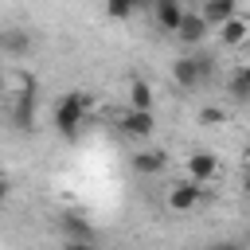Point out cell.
I'll return each mask as SVG.
<instances>
[{
	"instance_id": "cell-15",
	"label": "cell",
	"mask_w": 250,
	"mask_h": 250,
	"mask_svg": "<svg viewBox=\"0 0 250 250\" xmlns=\"http://www.w3.org/2000/svg\"><path fill=\"white\" fill-rule=\"evenodd\" d=\"M62 227H66V234H70V238H78V242H82V238H90V227H86L78 215H66V219H62Z\"/></svg>"
},
{
	"instance_id": "cell-4",
	"label": "cell",
	"mask_w": 250,
	"mask_h": 250,
	"mask_svg": "<svg viewBox=\"0 0 250 250\" xmlns=\"http://www.w3.org/2000/svg\"><path fill=\"white\" fill-rule=\"evenodd\" d=\"M184 172H188V180H195V184H211V180L219 176V156L207 152V148H195V152H188Z\"/></svg>"
},
{
	"instance_id": "cell-8",
	"label": "cell",
	"mask_w": 250,
	"mask_h": 250,
	"mask_svg": "<svg viewBox=\"0 0 250 250\" xmlns=\"http://www.w3.org/2000/svg\"><path fill=\"white\" fill-rule=\"evenodd\" d=\"M207 31H211V23L203 20V12H188L176 35H180V43H188V47H199V43L207 39Z\"/></svg>"
},
{
	"instance_id": "cell-12",
	"label": "cell",
	"mask_w": 250,
	"mask_h": 250,
	"mask_svg": "<svg viewBox=\"0 0 250 250\" xmlns=\"http://www.w3.org/2000/svg\"><path fill=\"white\" fill-rule=\"evenodd\" d=\"M27 51H31V35L27 31H8L4 35V55L8 59H23Z\"/></svg>"
},
{
	"instance_id": "cell-1",
	"label": "cell",
	"mask_w": 250,
	"mask_h": 250,
	"mask_svg": "<svg viewBox=\"0 0 250 250\" xmlns=\"http://www.w3.org/2000/svg\"><path fill=\"white\" fill-rule=\"evenodd\" d=\"M86 109H90V98H86L82 90H70V94H62V98H59V105H55V129H59L62 137H74V133L82 129V117H86Z\"/></svg>"
},
{
	"instance_id": "cell-11",
	"label": "cell",
	"mask_w": 250,
	"mask_h": 250,
	"mask_svg": "<svg viewBox=\"0 0 250 250\" xmlns=\"http://www.w3.org/2000/svg\"><path fill=\"white\" fill-rule=\"evenodd\" d=\"M203 20L211 23V27H219V23H227L230 16H238V0H203Z\"/></svg>"
},
{
	"instance_id": "cell-16",
	"label": "cell",
	"mask_w": 250,
	"mask_h": 250,
	"mask_svg": "<svg viewBox=\"0 0 250 250\" xmlns=\"http://www.w3.org/2000/svg\"><path fill=\"white\" fill-rule=\"evenodd\" d=\"M199 121H203V125H223L227 113H223L219 105H207V109H199Z\"/></svg>"
},
{
	"instance_id": "cell-2",
	"label": "cell",
	"mask_w": 250,
	"mask_h": 250,
	"mask_svg": "<svg viewBox=\"0 0 250 250\" xmlns=\"http://www.w3.org/2000/svg\"><path fill=\"white\" fill-rule=\"evenodd\" d=\"M172 82L180 90H195L203 82H211V59L207 55H184L172 62Z\"/></svg>"
},
{
	"instance_id": "cell-13",
	"label": "cell",
	"mask_w": 250,
	"mask_h": 250,
	"mask_svg": "<svg viewBox=\"0 0 250 250\" xmlns=\"http://www.w3.org/2000/svg\"><path fill=\"white\" fill-rule=\"evenodd\" d=\"M141 8V0H105V16L109 20H129Z\"/></svg>"
},
{
	"instance_id": "cell-10",
	"label": "cell",
	"mask_w": 250,
	"mask_h": 250,
	"mask_svg": "<svg viewBox=\"0 0 250 250\" xmlns=\"http://www.w3.org/2000/svg\"><path fill=\"white\" fill-rule=\"evenodd\" d=\"M125 98H129V109H156V94H152V86L145 78H129Z\"/></svg>"
},
{
	"instance_id": "cell-17",
	"label": "cell",
	"mask_w": 250,
	"mask_h": 250,
	"mask_svg": "<svg viewBox=\"0 0 250 250\" xmlns=\"http://www.w3.org/2000/svg\"><path fill=\"white\" fill-rule=\"evenodd\" d=\"M207 250H242L238 242H215V246H207Z\"/></svg>"
},
{
	"instance_id": "cell-3",
	"label": "cell",
	"mask_w": 250,
	"mask_h": 250,
	"mask_svg": "<svg viewBox=\"0 0 250 250\" xmlns=\"http://www.w3.org/2000/svg\"><path fill=\"white\" fill-rule=\"evenodd\" d=\"M199 199H203V184H195V180H180L168 188V211H176V215L195 211Z\"/></svg>"
},
{
	"instance_id": "cell-5",
	"label": "cell",
	"mask_w": 250,
	"mask_h": 250,
	"mask_svg": "<svg viewBox=\"0 0 250 250\" xmlns=\"http://www.w3.org/2000/svg\"><path fill=\"white\" fill-rule=\"evenodd\" d=\"M117 125H121V133H125V137L145 141V137H152V133H156V109H125Z\"/></svg>"
},
{
	"instance_id": "cell-6",
	"label": "cell",
	"mask_w": 250,
	"mask_h": 250,
	"mask_svg": "<svg viewBox=\"0 0 250 250\" xmlns=\"http://www.w3.org/2000/svg\"><path fill=\"white\" fill-rule=\"evenodd\" d=\"M12 125L20 133L35 129V86H27V90L16 94V102H12Z\"/></svg>"
},
{
	"instance_id": "cell-14",
	"label": "cell",
	"mask_w": 250,
	"mask_h": 250,
	"mask_svg": "<svg viewBox=\"0 0 250 250\" xmlns=\"http://www.w3.org/2000/svg\"><path fill=\"white\" fill-rule=\"evenodd\" d=\"M227 94H230L234 102H250V82L242 78V70H234V74L227 78Z\"/></svg>"
},
{
	"instance_id": "cell-9",
	"label": "cell",
	"mask_w": 250,
	"mask_h": 250,
	"mask_svg": "<svg viewBox=\"0 0 250 250\" xmlns=\"http://www.w3.org/2000/svg\"><path fill=\"white\" fill-rule=\"evenodd\" d=\"M215 35H219V43H223V47H242V43L250 39V20L230 16L227 23H219V27H215Z\"/></svg>"
},
{
	"instance_id": "cell-7",
	"label": "cell",
	"mask_w": 250,
	"mask_h": 250,
	"mask_svg": "<svg viewBox=\"0 0 250 250\" xmlns=\"http://www.w3.org/2000/svg\"><path fill=\"white\" fill-rule=\"evenodd\" d=\"M129 168H133L137 176H156V172L168 168V152H164V148H137V152L129 156Z\"/></svg>"
},
{
	"instance_id": "cell-18",
	"label": "cell",
	"mask_w": 250,
	"mask_h": 250,
	"mask_svg": "<svg viewBox=\"0 0 250 250\" xmlns=\"http://www.w3.org/2000/svg\"><path fill=\"white\" fill-rule=\"evenodd\" d=\"M66 250H94V246H90V242H70Z\"/></svg>"
},
{
	"instance_id": "cell-19",
	"label": "cell",
	"mask_w": 250,
	"mask_h": 250,
	"mask_svg": "<svg viewBox=\"0 0 250 250\" xmlns=\"http://www.w3.org/2000/svg\"><path fill=\"white\" fill-rule=\"evenodd\" d=\"M238 70H242V78H246V82H250V62H242V66H238Z\"/></svg>"
}]
</instances>
